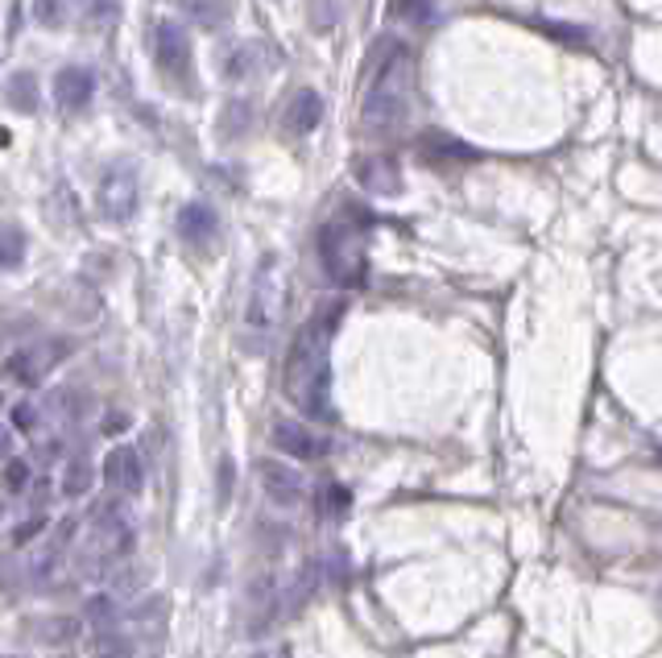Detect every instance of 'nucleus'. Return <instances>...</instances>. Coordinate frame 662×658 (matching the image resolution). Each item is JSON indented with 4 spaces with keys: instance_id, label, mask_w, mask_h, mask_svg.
Listing matches in <instances>:
<instances>
[{
    "instance_id": "nucleus-11",
    "label": "nucleus",
    "mask_w": 662,
    "mask_h": 658,
    "mask_svg": "<svg viewBox=\"0 0 662 658\" xmlns=\"http://www.w3.org/2000/svg\"><path fill=\"white\" fill-rule=\"evenodd\" d=\"M357 183L369 195L378 199H390V195H402V170L390 153H364L357 162Z\"/></svg>"
},
{
    "instance_id": "nucleus-10",
    "label": "nucleus",
    "mask_w": 662,
    "mask_h": 658,
    "mask_svg": "<svg viewBox=\"0 0 662 658\" xmlns=\"http://www.w3.org/2000/svg\"><path fill=\"white\" fill-rule=\"evenodd\" d=\"M257 476H262V489L274 506H299L306 497V481L290 464H278V460H262L257 464Z\"/></svg>"
},
{
    "instance_id": "nucleus-19",
    "label": "nucleus",
    "mask_w": 662,
    "mask_h": 658,
    "mask_svg": "<svg viewBox=\"0 0 662 658\" xmlns=\"http://www.w3.org/2000/svg\"><path fill=\"white\" fill-rule=\"evenodd\" d=\"M92 485V464L88 460H71L67 469H62V493L67 497H79V493H88Z\"/></svg>"
},
{
    "instance_id": "nucleus-22",
    "label": "nucleus",
    "mask_w": 662,
    "mask_h": 658,
    "mask_svg": "<svg viewBox=\"0 0 662 658\" xmlns=\"http://www.w3.org/2000/svg\"><path fill=\"white\" fill-rule=\"evenodd\" d=\"M336 18H340V13H336V0H315V13H311V25H315V30H332Z\"/></svg>"
},
{
    "instance_id": "nucleus-9",
    "label": "nucleus",
    "mask_w": 662,
    "mask_h": 658,
    "mask_svg": "<svg viewBox=\"0 0 662 658\" xmlns=\"http://www.w3.org/2000/svg\"><path fill=\"white\" fill-rule=\"evenodd\" d=\"M269 439H274V448L282 455H290V460H320V455L327 452V439L315 435L306 423H299V418H278Z\"/></svg>"
},
{
    "instance_id": "nucleus-17",
    "label": "nucleus",
    "mask_w": 662,
    "mask_h": 658,
    "mask_svg": "<svg viewBox=\"0 0 662 658\" xmlns=\"http://www.w3.org/2000/svg\"><path fill=\"white\" fill-rule=\"evenodd\" d=\"M183 9H187L190 21H199L204 30H220L232 13V4L228 0H183Z\"/></svg>"
},
{
    "instance_id": "nucleus-27",
    "label": "nucleus",
    "mask_w": 662,
    "mask_h": 658,
    "mask_svg": "<svg viewBox=\"0 0 662 658\" xmlns=\"http://www.w3.org/2000/svg\"><path fill=\"white\" fill-rule=\"evenodd\" d=\"M25 489V464H9V493Z\"/></svg>"
},
{
    "instance_id": "nucleus-18",
    "label": "nucleus",
    "mask_w": 662,
    "mask_h": 658,
    "mask_svg": "<svg viewBox=\"0 0 662 658\" xmlns=\"http://www.w3.org/2000/svg\"><path fill=\"white\" fill-rule=\"evenodd\" d=\"M25 262V232L18 224H0V269H18Z\"/></svg>"
},
{
    "instance_id": "nucleus-1",
    "label": "nucleus",
    "mask_w": 662,
    "mask_h": 658,
    "mask_svg": "<svg viewBox=\"0 0 662 658\" xmlns=\"http://www.w3.org/2000/svg\"><path fill=\"white\" fill-rule=\"evenodd\" d=\"M344 320V302H323L320 311L299 327V336L290 344V357H286V397L306 414V418H320L332 423V336Z\"/></svg>"
},
{
    "instance_id": "nucleus-20",
    "label": "nucleus",
    "mask_w": 662,
    "mask_h": 658,
    "mask_svg": "<svg viewBox=\"0 0 662 658\" xmlns=\"http://www.w3.org/2000/svg\"><path fill=\"white\" fill-rule=\"evenodd\" d=\"M67 4L71 0H34V21L46 25V30H58L67 21Z\"/></svg>"
},
{
    "instance_id": "nucleus-5",
    "label": "nucleus",
    "mask_w": 662,
    "mask_h": 658,
    "mask_svg": "<svg viewBox=\"0 0 662 658\" xmlns=\"http://www.w3.org/2000/svg\"><path fill=\"white\" fill-rule=\"evenodd\" d=\"M137 199H141V183H137V166H132V162H113V166L100 174V183H95V207H100L104 220L125 224L132 211H137Z\"/></svg>"
},
{
    "instance_id": "nucleus-8",
    "label": "nucleus",
    "mask_w": 662,
    "mask_h": 658,
    "mask_svg": "<svg viewBox=\"0 0 662 658\" xmlns=\"http://www.w3.org/2000/svg\"><path fill=\"white\" fill-rule=\"evenodd\" d=\"M278 67V50L262 38H248V42H236L232 50L224 55V79L241 83V79H257L265 71Z\"/></svg>"
},
{
    "instance_id": "nucleus-25",
    "label": "nucleus",
    "mask_w": 662,
    "mask_h": 658,
    "mask_svg": "<svg viewBox=\"0 0 662 658\" xmlns=\"http://www.w3.org/2000/svg\"><path fill=\"white\" fill-rule=\"evenodd\" d=\"M42 530H46V513H34L30 522H21L18 527V543H30L34 534H42Z\"/></svg>"
},
{
    "instance_id": "nucleus-15",
    "label": "nucleus",
    "mask_w": 662,
    "mask_h": 658,
    "mask_svg": "<svg viewBox=\"0 0 662 658\" xmlns=\"http://www.w3.org/2000/svg\"><path fill=\"white\" fill-rule=\"evenodd\" d=\"M216 228H220V220H216V211L208 204H187L178 211V236L190 241V245H208L216 236Z\"/></svg>"
},
{
    "instance_id": "nucleus-4",
    "label": "nucleus",
    "mask_w": 662,
    "mask_h": 658,
    "mask_svg": "<svg viewBox=\"0 0 662 658\" xmlns=\"http://www.w3.org/2000/svg\"><path fill=\"white\" fill-rule=\"evenodd\" d=\"M286 269L278 257H262L257 274H253V286H248V302H245V332L253 339L269 336L286 315Z\"/></svg>"
},
{
    "instance_id": "nucleus-13",
    "label": "nucleus",
    "mask_w": 662,
    "mask_h": 658,
    "mask_svg": "<svg viewBox=\"0 0 662 658\" xmlns=\"http://www.w3.org/2000/svg\"><path fill=\"white\" fill-rule=\"evenodd\" d=\"M100 476H104L108 489H120V493L141 489V476H146V472H141V455H137V448H113V452L104 455Z\"/></svg>"
},
{
    "instance_id": "nucleus-7",
    "label": "nucleus",
    "mask_w": 662,
    "mask_h": 658,
    "mask_svg": "<svg viewBox=\"0 0 662 658\" xmlns=\"http://www.w3.org/2000/svg\"><path fill=\"white\" fill-rule=\"evenodd\" d=\"M153 58H158V71L171 79L190 76V38L178 21H162L158 34H153Z\"/></svg>"
},
{
    "instance_id": "nucleus-28",
    "label": "nucleus",
    "mask_w": 662,
    "mask_h": 658,
    "mask_svg": "<svg viewBox=\"0 0 662 658\" xmlns=\"http://www.w3.org/2000/svg\"><path fill=\"white\" fill-rule=\"evenodd\" d=\"M253 658H265V655H253Z\"/></svg>"
},
{
    "instance_id": "nucleus-12",
    "label": "nucleus",
    "mask_w": 662,
    "mask_h": 658,
    "mask_svg": "<svg viewBox=\"0 0 662 658\" xmlns=\"http://www.w3.org/2000/svg\"><path fill=\"white\" fill-rule=\"evenodd\" d=\"M95 95V79L88 67H62L55 76V100L62 113H83Z\"/></svg>"
},
{
    "instance_id": "nucleus-24",
    "label": "nucleus",
    "mask_w": 662,
    "mask_h": 658,
    "mask_svg": "<svg viewBox=\"0 0 662 658\" xmlns=\"http://www.w3.org/2000/svg\"><path fill=\"white\" fill-rule=\"evenodd\" d=\"M348 506H352L348 489H340V485H327V509H332V513H344Z\"/></svg>"
},
{
    "instance_id": "nucleus-2",
    "label": "nucleus",
    "mask_w": 662,
    "mask_h": 658,
    "mask_svg": "<svg viewBox=\"0 0 662 658\" xmlns=\"http://www.w3.org/2000/svg\"><path fill=\"white\" fill-rule=\"evenodd\" d=\"M369 92L360 104V125L369 132H394L410 113V55L397 42L381 38L378 58H369Z\"/></svg>"
},
{
    "instance_id": "nucleus-23",
    "label": "nucleus",
    "mask_w": 662,
    "mask_h": 658,
    "mask_svg": "<svg viewBox=\"0 0 662 658\" xmlns=\"http://www.w3.org/2000/svg\"><path fill=\"white\" fill-rule=\"evenodd\" d=\"M427 9H431V0H397V13L410 21H431Z\"/></svg>"
},
{
    "instance_id": "nucleus-14",
    "label": "nucleus",
    "mask_w": 662,
    "mask_h": 658,
    "mask_svg": "<svg viewBox=\"0 0 662 658\" xmlns=\"http://www.w3.org/2000/svg\"><path fill=\"white\" fill-rule=\"evenodd\" d=\"M323 120V95L303 88V92L290 95V104H286V132L290 137H306V132H315Z\"/></svg>"
},
{
    "instance_id": "nucleus-3",
    "label": "nucleus",
    "mask_w": 662,
    "mask_h": 658,
    "mask_svg": "<svg viewBox=\"0 0 662 658\" xmlns=\"http://www.w3.org/2000/svg\"><path fill=\"white\" fill-rule=\"evenodd\" d=\"M364 216H344L320 232V262L327 278L336 286H360L364 282V241H360Z\"/></svg>"
},
{
    "instance_id": "nucleus-26",
    "label": "nucleus",
    "mask_w": 662,
    "mask_h": 658,
    "mask_svg": "<svg viewBox=\"0 0 662 658\" xmlns=\"http://www.w3.org/2000/svg\"><path fill=\"white\" fill-rule=\"evenodd\" d=\"M13 423H18V431H34V423H38V411H34L30 402H21L18 411H13Z\"/></svg>"
},
{
    "instance_id": "nucleus-16",
    "label": "nucleus",
    "mask_w": 662,
    "mask_h": 658,
    "mask_svg": "<svg viewBox=\"0 0 662 658\" xmlns=\"http://www.w3.org/2000/svg\"><path fill=\"white\" fill-rule=\"evenodd\" d=\"M4 100L18 108V113H34L38 108V83H34V76L30 71H18V76L9 79V88H4Z\"/></svg>"
},
{
    "instance_id": "nucleus-6",
    "label": "nucleus",
    "mask_w": 662,
    "mask_h": 658,
    "mask_svg": "<svg viewBox=\"0 0 662 658\" xmlns=\"http://www.w3.org/2000/svg\"><path fill=\"white\" fill-rule=\"evenodd\" d=\"M62 357H67V344H62V339L30 344V348H18L13 357L4 360V373L13 377V381H21V385H38L42 377L50 373Z\"/></svg>"
},
{
    "instance_id": "nucleus-21",
    "label": "nucleus",
    "mask_w": 662,
    "mask_h": 658,
    "mask_svg": "<svg viewBox=\"0 0 662 658\" xmlns=\"http://www.w3.org/2000/svg\"><path fill=\"white\" fill-rule=\"evenodd\" d=\"M427 158H473V150L455 146V137H427Z\"/></svg>"
}]
</instances>
